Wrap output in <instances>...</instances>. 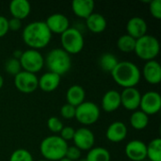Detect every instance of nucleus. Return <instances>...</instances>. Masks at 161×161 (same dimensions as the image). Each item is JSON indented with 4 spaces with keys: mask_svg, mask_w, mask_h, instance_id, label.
<instances>
[{
    "mask_svg": "<svg viewBox=\"0 0 161 161\" xmlns=\"http://www.w3.org/2000/svg\"><path fill=\"white\" fill-rule=\"evenodd\" d=\"M22 38L29 49L39 50L45 48L49 44L52 33L44 21H34L24 27Z\"/></svg>",
    "mask_w": 161,
    "mask_h": 161,
    "instance_id": "nucleus-1",
    "label": "nucleus"
},
{
    "mask_svg": "<svg viewBox=\"0 0 161 161\" xmlns=\"http://www.w3.org/2000/svg\"><path fill=\"white\" fill-rule=\"evenodd\" d=\"M110 74L113 80L124 89L136 88L142 79V73L139 67L128 60L119 61Z\"/></svg>",
    "mask_w": 161,
    "mask_h": 161,
    "instance_id": "nucleus-2",
    "label": "nucleus"
},
{
    "mask_svg": "<svg viewBox=\"0 0 161 161\" xmlns=\"http://www.w3.org/2000/svg\"><path fill=\"white\" fill-rule=\"evenodd\" d=\"M68 143L59 136H48L40 144V152L43 159L48 161H59L65 158Z\"/></svg>",
    "mask_w": 161,
    "mask_h": 161,
    "instance_id": "nucleus-3",
    "label": "nucleus"
},
{
    "mask_svg": "<svg viewBox=\"0 0 161 161\" xmlns=\"http://www.w3.org/2000/svg\"><path fill=\"white\" fill-rule=\"evenodd\" d=\"M44 65H46L49 72L61 76L71 70L72 58L62 48H54L49 51L44 58Z\"/></svg>",
    "mask_w": 161,
    "mask_h": 161,
    "instance_id": "nucleus-4",
    "label": "nucleus"
},
{
    "mask_svg": "<svg viewBox=\"0 0 161 161\" xmlns=\"http://www.w3.org/2000/svg\"><path fill=\"white\" fill-rule=\"evenodd\" d=\"M134 52L136 56L142 60H154L160 52L159 42L155 36L146 34L136 40Z\"/></svg>",
    "mask_w": 161,
    "mask_h": 161,
    "instance_id": "nucleus-5",
    "label": "nucleus"
},
{
    "mask_svg": "<svg viewBox=\"0 0 161 161\" xmlns=\"http://www.w3.org/2000/svg\"><path fill=\"white\" fill-rule=\"evenodd\" d=\"M60 43L62 49L71 56L76 55L83 50L85 40L82 32L78 28L70 26L60 35Z\"/></svg>",
    "mask_w": 161,
    "mask_h": 161,
    "instance_id": "nucleus-6",
    "label": "nucleus"
},
{
    "mask_svg": "<svg viewBox=\"0 0 161 161\" xmlns=\"http://www.w3.org/2000/svg\"><path fill=\"white\" fill-rule=\"evenodd\" d=\"M100 114L99 106L91 101H84L75 108V118L81 125H92L99 120Z\"/></svg>",
    "mask_w": 161,
    "mask_h": 161,
    "instance_id": "nucleus-7",
    "label": "nucleus"
},
{
    "mask_svg": "<svg viewBox=\"0 0 161 161\" xmlns=\"http://www.w3.org/2000/svg\"><path fill=\"white\" fill-rule=\"evenodd\" d=\"M19 60L22 71H25L35 75L39 73L44 66V58L39 50L28 48L23 51Z\"/></svg>",
    "mask_w": 161,
    "mask_h": 161,
    "instance_id": "nucleus-8",
    "label": "nucleus"
},
{
    "mask_svg": "<svg viewBox=\"0 0 161 161\" xmlns=\"http://www.w3.org/2000/svg\"><path fill=\"white\" fill-rule=\"evenodd\" d=\"M38 76L35 74L21 71L14 76V86L22 93H32L38 89Z\"/></svg>",
    "mask_w": 161,
    "mask_h": 161,
    "instance_id": "nucleus-9",
    "label": "nucleus"
},
{
    "mask_svg": "<svg viewBox=\"0 0 161 161\" xmlns=\"http://www.w3.org/2000/svg\"><path fill=\"white\" fill-rule=\"evenodd\" d=\"M140 108L146 115H155L161 108V96L158 92L150 91L142 94Z\"/></svg>",
    "mask_w": 161,
    "mask_h": 161,
    "instance_id": "nucleus-10",
    "label": "nucleus"
},
{
    "mask_svg": "<svg viewBox=\"0 0 161 161\" xmlns=\"http://www.w3.org/2000/svg\"><path fill=\"white\" fill-rule=\"evenodd\" d=\"M74 144L80 151L91 150L95 142V137L93 132L86 127H81L75 130L73 139Z\"/></svg>",
    "mask_w": 161,
    "mask_h": 161,
    "instance_id": "nucleus-11",
    "label": "nucleus"
},
{
    "mask_svg": "<svg viewBox=\"0 0 161 161\" xmlns=\"http://www.w3.org/2000/svg\"><path fill=\"white\" fill-rule=\"evenodd\" d=\"M121 105L127 110L135 111L140 108L142 93L136 88H126L120 93Z\"/></svg>",
    "mask_w": 161,
    "mask_h": 161,
    "instance_id": "nucleus-12",
    "label": "nucleus"
},
{
    "mask_svg": "<svg viewBox=\"0 0 161 161\" xmlns=\"http://www.w3.org/2000/svg\"><path fill=\"white\" fill-rule=\"evenodd\" d=\"M52 34L61 35L70 27V22L66 15L62 13H53L44 21Z\"/></svg>",
    "mask_w": 161,
    "mask_h": 161,
    "instance_id": "nucleus-13",
    "label": "nucleus"
},
{
    "mask_svg": "<svg viewBox=\"0 0 161 161\" xmlns=\"http://www.w3.org/2000/svg\"><path fill=\"white\" fill-rule=\"evenodd\" d=\"M142 76L151 85H158L161 81V66L157 60L146 61L141 71Z\"/></svg>",
    "mask_w": 161,
    "mask_h": 161,
    "instance_id": "nucleus-14",
    "label": "nucleus"
},
{
    "mask_svg": "<svg viewBox=\"0 0 161 161\" xmlns=\"http://www.w3.org/2000/svg\"><path fill=\"white\" fill-rule=\"evenodd\" d=\"M125 156L132 161H143L146 158V143L140 140L130 141L125 148Z\"/></svg>",
    "mask_w": 161,
    "mask_h": 161,
    "instance_id": "nucleus-15",
    "label": "nucleus"
},
{
    "mask_svg": "<svg viewBox=\"0 0 161 161\" xmlns=\"http://www.w3.org/2000/svg\"><path fill=\"white\" fill-rule=\"evenodd\" d=\"M147 29H148V25L146 21L139 16L130 18L126 24V31H127L126 34L131 36L135 40H138L141 37L146 35Z\"/></svg>",
    "mask_w": 161,
    "mask_h": 161,
    "instance_id": "nucleus-16",
    "label": "nucleus"
},
{
    "mask_svg": "<svg viewBox=\"0 0 161 161\" xmlns=\"http://www.w3.org/2000/svg\"><path fill=\"white\" fill-rule=\"evenodd\" d=\"M61 76L52 73V72H46L43 75H41V77L38 80V88H40L44 92H52L56 91L59 84H60Z\"/></svg>",
    "mask_w": 161,
    "mask_h": 161,
    "instance_id": "nucleus-17",
    "label": "nucleus"
},
{
    "mask_svg": "<svg viewBox=\"0 0 161 161\" xmlns=\"http://www.w3.org/2000/svg\"><path fill=\"white\" fill-rule=\"evenodd\" d=\"M127 136V127L126 125L120 121L113 122L109 125L106 131L107 139L111 142H121Z\"/></svg>",
    "mask_w": 161,
    "mask_h": 161,
    "instance_id": "nucleus-18",
    "label": "nucleus"
},
{
    "mask_svg": "<svg viewBox=\"0 0 161 161\" xmlns=\"http://www.w3.org/2000/svg\"><path fill=\"white\" fill-rule=\"evenodd\" d=\"M121 95L120 92L115 90L108 91L102 98L101 107L106 112H113L121 107Z\"/></svg>",
    "mask_w": 161,
    "mask_h": 161,
    "instance_id": "nucleus-19",
    "label": "nucleus"
},
{
    "mask_svg": "<svg viewBox=\"0 0 161 161\" xmlns=\"http://www.w3.org/2000/svg\"><path fill=\"white\" fill-rule=\"evenodd\" d=\"M8 9L12 18L22 21L29 15L31 11V5L27 0H12L9 3Z\"/></svg>",
    "mask_w": 161,
    "mask_h": 161,
    "instance_id": "nucleus-20",
    "label": "nucleus"
},
{
    "mask_svg": "<svg viewBox=\"0 0 161 161\" xmlns=\"http://www.w3.org/2000/svg\"><path fill=\"white\" fill-rule=\"evenodd\" d=\"M94 2L92 0H74L72 2V9L75 16L87 19L94 12Z\"/></svg>",
    "mask_w": 161,
    "mask_h": 161,
    "instance_id": "nucleus-21",
    "label": "nucleus"
},
{
    "mask_svg": "<svg viewBox=\"0 0 161 161\" xmlns=\"http://www.w3.org/2000/svg\"><path fill=\"white\" fill-rule=\"evenodd\" d=\"M108 25L106 18L98 12L92 13L87 19H86V26L87 28L95 34L102 33L106 30Z\"/></svg>",
    "mask_w": 161,
    "mask_h": 161,
    "instance_id": "nucleus-22",
    "label": "nucleus"
},
{
    "mask_svg": "<svg viewBox=\"0 0 161 161\" xmlns=\"http://www.w3.org/2000/svg\"><path fill=\"white\" fill-rule=\"evenodd\" d=\"M86 92L83 87L79 85H73L71 86L66 92V100L67 104L77 107L85 101Z\"/></svg>",
    "mask_w": 161,
    "mask_h": 161,
    "instance_id": "nucleus-23",
    "label": "nucleus"
},
{
    "mask_svg": "<svg viewBox=\"0 0 161 161\" xmlns=\"http://www.w3.org/2000/svg\"><path fill=\"white\" fill-rule=\"evenodd\" d=\"M146 158L150 161H161L160 138H156L146 144Z\"/></svg>",
    "mask_w": 161,
    "mask_h": 161,
    "instance_id": "nucleus-24",
    "label": "nucleus"
},
{
    "mask_svg": "<svg viewBox=\"0 0 161 161\" xmlns=\"http://www.w3.org/2000/svg\"><path fill=\"white\" fill-rule=\"evenodd\" d=\"M149 124V116L140 110H135L130 116V125L136 130H143Z\"/></svg>",
    "mask_w": 161,
    "mask_h": 161,
    "instance_id": "nucleus-25",
    "label": "nucleus"
},
{
    "mask_svg": "<svg viewBox=\"0 0 161 161\" xmlns=\"http://www.w3.org/2000/svg\"><path fill=\"white\" fill-rule=\"evenodd\" d=\"M88 161H110V153L104 147H92L88 151Z\"/></svg>",
    "mask_w": 161,
    "mask_h": 161,
    "instance_id": "nucleus-26",
    "label": "nucleus"
},
{
    "mask_svg": "<svg viewBox=\"0 0 161 161\" xmlns=\"http://www.w3.org/2000/svg\"><path fill=\"white\" fill-rule=\"evenodd\" d=\"M119 63L117 57L111 53H105L99 58V65L105 72L111 73Z\"/></svg>",
    "mask_w": 161,
    "mask_h": 161,
    "instance_id": "nucleus-27",
    "label": "nucleus"
},
{
    "mask_svg": "<svg viewBox=\"0 0 161 161\" xmlns=\"http://www.w3.org/2000/svg\"><path fill=\"white\" fill-rule=\"evenodd\" d=\"M136 45V40L131 36L125 34L119 37L117 41V47L120 51L124 53H131L134 52Z\"/></svg>",
    "mask_w": 161,
    "mask_h": 161,
    "instance_id": "nucleus-28",
    "label": "nucleus"
},
{
    "mask_svg": "<svg viewBox=\"0 0 161 161\" xmlns=\"http://www.w3.org/2000/svg\"><path fill=\"white\" fill-rule=\"evenodd\" d=\"M9 161H34L31 153L24 148L16 149L9 157Z\"/></svg>",
    "mask_w": 161,
    "mask_h": 161,
    "instance_id": "nucleus-29",
    "label": "nucleus"
},
{
    "mask_svg": "<svg viewBox=\"0 0 161 161\" xmlns=\"http://www.w3.org/2000/svg\"><path fill=\"white\" fill-rule=\"evenodd\" d=\"M5 70L8 75L15 76L17 74H19L22 71L20 60L17 58H8L5 63Z\"/></svg>",
    "mask_w": 161,
    "mask_h": 161,
    "instance_id": "nucleus-30",
    "label": "nucleus"
},
{
    "mask_svg": "<svg viewBox=\"0 0 161 161\" xmlns=\"http://www.w3.org/2000/svg\"><path fill=\"white\" fill-rule=\"evenodd\" d=\"M63 126L64 125H63L62 121L58 117L53 116L47 120V127L53 133H59L61 129L63 128Z\"/></svg>",
    "mask_w": 161,
    "mask_h": 161,
    "instance_id": "nucleus-31",
    "label": "nucleus"
},
{
    "mask_svg": "<svg viewBox=\"0 0 161 161\" xmlns=\"http://www.w3.org/2000/svg\"><path fill=\"white\" fill-rule=\"evenodd\" d=\"M149 10L151 15L157 19H161V0H152L149 3Z\"/></svg>",
    "mask_w": 161,
    "mask_h": 161,
    "instance_id": "nucleus-32",
    "label": "nucleus"
},
{
    "mask_svg": "<svg viewBox=\"0 0 161 161\" xmlns=\"http://www.w3.org/2000/svg\"><path fill=\"white\" fill-rule=\"evenodd\" d=\"M60 115L63 119H66V120L74 119L75 116V107L71 106L67 103L64 104L60 108Z\"/></svg>",
    "mask_w": 161,
    "mask_h": 161,
    "instance_id": "nucleus-33",
    "label": "nucleus"
},
{
    "mask_svg": "<svg viewBox=\"0 0 161 161\" xmlns=\"http://www.w3.org/2000/svg\"><path fill=\"white\" fill-rule=\"evenodd\" d=\"M80 157H81V151L77 147H75V145L68 146L65 154L66 158L72 161H77L78 159H80Z\"/></svg>",
    "mask_w": 161,
    "mask_h": 161,
    "instance_id": "nucleus-34",
    "label": "nucleus"
},
{
    "mask_svg": "<svg viewBox=\"0 0 161 161\" xmlns=\"http://www.w3.org/2000/svg\"><path fill=\"white\" fill-rule=\"evenodd\" d=\"M75 129L74 127L63 126V128L59 132V137L67 142L68 141H73L74 136H75Z\"/></svg>",
    "mask_w": 161,
    "mask_h": 161,
    "instance_id": "nucleus-35",
    "label": "nucleus"
},
{
    "mask_svg": "<svg viewBox=\"0 0 161 161\" xmlns=\"http://www.w3.org/2000/svg\"><path fill=\"white\" fill-rule=\"evenodd\" d=\"M8 19L5 16L0 15V38H3L9 30H8Z\"/></svg>",
    "mask_w": 161,
    "mask_h": 161,
    "instance_id": "nucleus-36",
    "label": "nucleus"
},
{
    "mask_svg": "<svg viewBox=\"0 0 161 161\" xmlns=\"http://www.w3.org/2000/svg\"><path fill=\"white\" fill-rule=\"evenodd\" d=\"M8 30L10 31H18L22 27V21L16 18H10L8 19Z\"/></svg>",
    "mask_w": 161,
    "mask_h": 161,
    "instance_id": "nucleus-37",
    "label": "nucleus"
},
{
    "mask_svg": "<svg viewBox=\"0 0 161 161\" xmlns=\"http://www.w3.org/2000/svg\"><path fill=\"white\" fill-rule=\"evenodd\" d=\"M22 52H23V51H20V50L14 51V54H13V57H12V58H17V59H20V58H21V56H22Z\"/></svg>",
    "mask_w": 161,
    "mask_h": 161,
    "instance_id": "nucleus-38",
    "label": "nucleus"
},
{
    "mask_svg": "<svg viewBox=\"0 0 161 161\" xmlns=\"http://www.w3.org/2000/svg\"><path fill=\"white\" fill-rule=\"evenodd\" d=\"M3 85H4V78H3V76L0 75V89L3 87Z\"/></svg>",
    "mask_w": 161,
    "mask_h": 161,
    "instance_id": "nucleus-39",
    "label": "nucleus"
},
{
    "mask_svg": "<svg viewBox=\"0 0 161 161\" xmlns=\"http://www.w3.org/2000/svg\"><path fill=\"white\" fill-rule=\"evenodd\" d=\"M59 161H72V160H70V159H68V158H63L62 159H60Z\"/></svg>",
    "mask_w": 161,
    "mask_h": 161,
    "instance_id": "nucleus-40",
    "label": "nucleus"
},
{
    "mask_svg": "<svg viewBox=\"0 0 161 161\" xmlns=\"http://www.w3.org/2000/svg\"><path fill=\"white\" fill-rule=\"evenodd\" d=\"M77 161H88L86 158H81V159H78Z\"/></svg>",
    "mask_w": 161,
    "mask_h": 161,
    "instance_id": "nucleus-41",
    "label": "nucleus"
},
{
    "mask_svg": "<svg viewBox=\"0 0 161 161\" xmlns=\"http://www.w3.org/2000/svg\"><path fill=\"white\" fill-rule=\"evenodd\" d=\"M37 161H48V160H45V159H43V158H42V159H40V160H37Z\"/></svg>",
    "mask_w": 161,
    "mask_h": 161,
    "instance_id": "nucleus-42",
    "label": "nucleus"
}]
</instances>
